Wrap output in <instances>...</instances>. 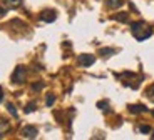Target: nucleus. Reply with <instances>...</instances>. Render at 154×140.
<instances>
[{"label":"nucleus","mask_w":154,"mask_h":140,"mask_svg":"<svg viewBox=\"0 0 154 140\" xmlns=\"http://www.w3.org/2000/svg\"><path fill=\"white\" fill-rule=\"evenodd\" d=\"M139 130H141L143 133H149V132H151V129L147 127V125H143V127H139Z\"/></svg>","instance_id":"a211bd4d"},{"label":"nucleus","mask_w":154,"mask_h":140,"mask_svg":"<svg viewBox=\"0 0 154 140\" xmlns=\"http://www.w3.org/2000/svg\"><path fill=\"white\" fill-rule=\"evenodd\" d=\"M7 109H8V112H10L14 117H17V110H15V107L12 105V103H7Z\"/></svg>","instance_id":"ddd939ff"},{"label":"nucleus","mask_w":154,"mask_h":140,"mask_svg":"<svg viewBox=\"0 0 154 140\" xmlns=\"http://www.w3.org/2000/svg\"><path fill=\"white\" fill-rule=\"evenodd\" d=\"M4 2L8 5V7H19L22 0H4Z\"/></svg>","instance_id":"9d476101"},{"label":"nucleus","mask_w":154,"mask_h":140,"mask_svg":"<svg viewBox=\"0 0 154 140\" xmlns=\"http://www.w3.org/2000/svg\"><path fill=\"white\" fill-rule=\"evenodd\" d=\"M25 75H27V68L22 67V65H19V67L14 70V73H12V82L14 83H23Z\"/></svg>","instance_id":"f03ea898"},{"label":"nucleus","mask_w":154,"mask_h":140,"mask_svg":"<svg viewBox=\"0 0 154 140\" xmlns=\"http://www.w3.org/2000/svg\"><path fill=\"white\" fill-rule=\"evenodd\" d=\"M42 87H44L42 82H37V83H34V85H32V88H34V90H40Z\"/></svg>","instance_id":"f3484780"},{"label":"nucleus","mask_w":154,"mask_h":140,"mask_svg":"<svg viewBox=\"0 0 154 140\" xmlns=\"http://www.w3.org/2000/svg\"><path fill=\"white\" fill-rule=\"evenodd\" d=\"M129 110H131V114H143V112H146L147 109L139 103V105H129Z\"/></svg>","instance_id":"423d86ee"},{"label":"nucleus","mask_w":154,"mask_h":140,"mask_svg":"<svg viewBox=\"0 0 154 140\" xmlns=\"http://www.w3.org/2000/svg\"><path fill=\"white\" fill-rule=\"evenodd\" d=\"M124 2L122 0H107V7L109 8H119Z\"/></svg>","instance_id":"0eeeda50"},{"label":"nucleus","mask_w":154,"mask_h":140,"mask_svg":"<svg viewBox=\"0 0 154 140\" xmlns=\"http://www.w3.org/2000/svg\"><path fill=\"white\" fill-rule=\"evenodd\" d=\"M55 19H57V13H55L54 10H44L42 13H40V20H44V22H47V23L54 22Z\"/></svg>","instance_id":"20e7f679"},{"label":"nucleus","mask_w":154,"mask_h":140,"mask_svg":"<svg viewBox=\"0 0 154 140\" xmlns=\"http://www.w3.org/2000/svg\"><path fill=\"white\" fill-rule=\"evenodd\" d=\"M2 99H4V92H2V88H0V102H2Z\"/></svg>","instance_id":"6ab92c4d"},{"label":"nucleus","mask_w":154,"mask_h":140,"mask_svg":"<svg viewBox=\"0 0 154 140\" xmlns=\"http://www.w3.org/2000/svg\"><path fill=\"white\" fill-rule=\"evenodd\" d=\"M152 117H154V110H152Z\"/></svg>","instance_id":"412c9836"},{"label":"nucleus","mask_w":154,"mask_h":140,"mask_svg":"<svg viewBox=\"0 0 154 140\" xmlns=\"http://www.w3.org/2000/svg\"><path fill=\"white\" fill-rule=\"evenodd\" d=\"M94 62H96L94 55H89V53H82V55H79V64H81L82 67H91Z\"/></svg>","instance_id":"7ed1b4c3"},{"label":"nucleus","mask_w":154,"mask_h":140,"mask_svg":"<svg viewBox=\"0 0 154 140\" xmlns=\"http://www.w3.org/2000/svg\"><path fill=\"white\" fill-rule=\"evenodd\" d=\"M114 52H116L114 49H100L99 50V53H100V55H104V57H111Z\"/></svg>","instance_id":"6e6552de"},{"label":"nucleus","mask_w":154,"mask_h":140,"mask_svg":"<svg viewBox=\"0 0 154 140\" xmlns=\"http://www.w3.org/2000/svg\"><path fill=\"white\" fill-rule=\"evenodd\" d=\"M97 107H99L100 110H107L109 103H107V102H99V103H97Z\"/></svg>","instance_id":"dca6fc26"},{"label":"nucleus","mask_w":154,"mask_h":140,"mask_svg":"<svg viewBox=\"0 0 154 140\" xmlns=\"http://www.w3.org/2000/svg\"><path fill=\"white\" fill-rule=\"evenodd\" d=\"M22 137H25V139H35V137H37V129L32 127V125L23 127L22 129Z\"/></svg>","instance_id":"39448f33"},{"label":"nucleus","mask_w":154,"mask_h":140,"mask_svg":"<svg viewBox=\"0 0 154 140\" xmlns=\"http://www.w3.org/2000/svg\"><path fill=\"white\" fill-rule=\"evenodd\" d=\"M114 20H119V22H127V13H117V15H114Z\"/></svg>","instance_id":"9b49d317"},{"label":"nucleus","mask_w":154,"mask_h":140,"mask_svg":"<svg viewBox=\"0 0 154 140\" xmlns=\"http://www.w3.org/2000/svg\"><path fill=\"white\" fill-rule=\"evenodd\" d=\"M7 130H8V122L0 120V135H2V133H5Z\"/></svg>","instance_id":"1a4fd4ad"},{"label":"nucleus","mask_w":154,"mask_h":140,"mask_svg":"<svg viewBox=\"0 0 154 140\" xmlns=\"http://www.w3.org/2000/svg\"><path fill=\"white\" fill-rule=\"evenodd\" d=\"M131 27H132V35H134L139 42L146 40V38L152 34V30H151L149 27H146V23H144V22H134Z\"/></svg>","instance_id":"f257e3e1"},{"label":"nucleus","mask_w":154,"mask_h":140,"mask_svg":"<svg viewBox=\"0 0 154 140\" xmlns=\"http://www.w3.org/2000/svg\"><path fill=\"white\" fill-rule=\"evenodd\" d=\"M34 110H35V102H32V103H29V105H25L23 112H25V114H30V112H34Z\"/></svg>","instance_id":"f8f14e48"},{"label":"nucleus","mask_w":154,"mask_h":140,"mask_svg":"<svg viewBox=\"0 0 154 140\" xmlns=\"http://www.w3.org/2000/svg\"><path fill=\"white\" fill-rule=\"evenodd\" d=\"M54 102H55V97L50 94L49 97H47V107H52V103H54Z\"/></svg>","instance_id":"2eb2a0df"},{"label":"nucleus","mask_w":154,"mask_h":140,"mask_svg":"<svg viewBox=\"0 0 154 140\" xmlns=\"http://www.w3.org/2000/svg\"><path fill=\"white\" fill-rule=\"evenodd\" d=\"M146 95H147V97H149L151 100H154V85H152V87H149V88H147Z\"/></svg>","instance_id":"4468645a"},{"label":"nucleus","mask_w":154,"mask_h":140,"mask_svg":"<svg viewBox=\"0 0 154 140\" xmlns=\"http://www.w3.org/2000/svg\"><path fill=\"white\" fill-rule=\"evenodd\" d=\"M151 137H152V139H154V132H152V135H151Z\"/></svg>","instance_id":"aec40b11"}]
</instances>
